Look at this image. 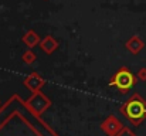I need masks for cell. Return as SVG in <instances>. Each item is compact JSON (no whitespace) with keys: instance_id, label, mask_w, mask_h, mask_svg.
Instances as JSON below:
<instances>
[{"instance_id":"6da1fadb","label":"cell","mask_w":146,"mask_h":136,"mask_svg":"<svg viewBox=\"0 0 146 136\" xmlns=\"http://www.w3.org/2000/svg\"><path fill=\"white\" fill-rule=\"evenodd\" d=\"M126 115L133 122H139L146 115V103L139 98L132 99L126 106Z\"/></svg>"},{"instance_id":"7a4b0ae2","label":"cell","mask_w":146,"mask_h":136,"mask_svg":"<svg viewBox=\"0 0 146 136\" xmlns=\"http://www.w3.org/2000/svg\"><path fill=\"white\" fill-rule=\"evenodd\" d=\"M133 81L135 80H133L132 74L126 70H122L121 72L116 74V77L113 80V85H116V88H119L121 91H126L132 87Z\"/></svg>"}]
</instances>
